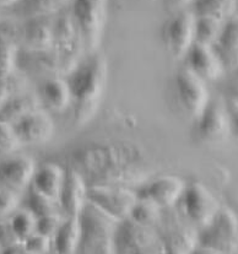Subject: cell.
<instances>
[{
	"label": "cell",
	"instance_id": "obj_1",
	"mask_svg": "<svg viewBox=\"0 0 238 254\" xmlns=\"http://www.w3.org/2000/svg\"><path fill=\"white\" fill-rule=\"evenodd\" d=\"M71 163L87 185L139 187L150 176L144 150L123 140L84 145L72 152Z\"/></svg>",
	"mask_w": 238,
	"mask_h": 254
},
{
	"label": "cell",
	"instance_id": "obj_2",
	"mask_svg": "<svg viewBox=\"0 0 238 254\" xmlns=\"http://www.w3.org/2000/svg\"><path fill=\"white\" fill-rule=\"evenodd\" d=\"M74 106V119L79 126L87 123L100 106L107 82V62L98 52L90 53L66 75Z\"/></svg>",
	"mask_w": 238,
	"mask_h": 254
},
{
	"label": "cell",
	"instance_id": "obj_3",
	"mask_svg": "<svg viewBox=\"0 0 238 254\" xmlns=\"http://www.w3.org/2000/svg\"><path fill=\"white\" fill-rule=\"evenodd\" d=\"M79 222L81 237L77 253H115V232L119 221L87 200L79 214Z\"/></svg>",
	"mask_w": 238,
	"mask_h": 254
},
{
	"label": "cell",
	"instance_id": "obj_4",
	"mask_svg": "<svg viewBox=\"0 0 238 254\" xmlns=\"http://www.w3.org/2000/svg\"><path fill=\"white\" fill-rule=\"evenodd\" d=\"M193 253H238V216L229 208H221L208 226L198 232Z\"/></svg>",
	"mask_w": 238,
	"mask_h": 254
},
{
	"label": "cell",
	"instance_id": "obj_5",
	"mask_svg": "<svg viewBox=\"0 0 238 254\" xmlns=\"http://www.w3.org/2000/svg\"><path fill=\"white\" fill-rule=\"evenodd\" d=\"M71 16L89 53L97 52L107 20V0H72Z\"/></svg>",
	"mask_w": 238,
	"mask_h": 254
},
{
	"label": "cell",
	"instance_id": "obj_6",
	"mask_svg": "<svg viewBox=\"0 0 238 254\" xmlns=\"http://www.w3.org/2000/svg\"><path fill=\"white\" fill-rule=\"evenodd\" d=\"M115 253H165L160 235L154 226L139 224L130 217L117 224L115 232Z\"/></svg>",
	"mask_w": 238,
	"mask_h": 254
},
{
	"label": "cell",
	"instance_id": "obj_7",
	"mask_svg": "<svg viewBox=\"0 0 238 254\" xmlns=\"http://www.w3.org/2000/svg\"><path fill=\"white\" fill-rule=\"evenodd\" d=\"M173 87L178 106L190 118L195 119L210 102L205 81L189 68H182L176 72Z\"/></svg>",
	"mask_w": 238,
	"mask_h": 254
},
{
	"label": "cell",
	"instance_id": "obj_8",
	"mask_svg": "<svg viewBox=\"0 0 238 254\" xmlns=\"http://www.w3.org/2000/svg\"><path fill=\"white\" fill-rule=\"evenodd\" d=\"M87 200L117 221L126 219L135 205V190L124 186L87 185Z\"/></svg>",
	"mask_w": 238,
	"mask_h": 254
},
{
	"label": "cell",
	"instance_id": "obj_9",
	"mask_svg": "<svg viewBox=\"0 0 238 254\" xmlns=\"http://www.w3.org/2000/svg\"><path fill=\"white\" fill-rule=\"evenodd\" d=\"M179 203L184 216L199 229L208 226L221 209L210 189L201 182H191L185 186Z\"/></svg>",
	"mask_w": 238,
	"mask_h": 254
},
{
	"label": "cell",
	"instance_id": "obj_10",
	"mask_svg": "<svg viewBox=\"0 0 238 254\" xmlns=\"http://www.w3.org/2000/svg\"><path fill=\"white\" fill-rule=\"evenodd\" d=\"M162 41L166 51L175 59H183L195 42V15L179 11L165 22Z\"/></svg>",
	"mask_w": 238,
	"mask_h": 254
},
{
	"label": "cell",
	"instance_id": "obj_11",
	"mask_svg": "<svg viewBox=\"0 0 238 254\" xmlns=\"http://www.w3.org/2000/svg\"><path fill=\"white\" fill-rule=\"evenodd\" d=\"M21 62V65L30 71L42 72L51 76H60L68 75L79 63V59L69 57L56 48L33 51L27 49V52L17 56V63Z\"/></svg>",
	"mask_w": 238,
	"mask_h": 254
},
{
	"label": "cell",
	"instance_id": "obj_12",
	"mask_svg": "<svg viewBox=\"0 0 238 254\" xmlns=\"http://www.w3.org/2000/svg\"><path fill=\"white\" fill-rule=\"evenodd\" d=\"M196 138L206 144L224 141L230 135V123L225 103L211 101L195 118L194 126Z\"/></svg>",
	"mask_w": 238,
	"mask_h": 254
},
{
	"label": "cell",
	"instance_id": "obj_13",
	"mask_svg": "<svg viewBox=\"0 0 238 254\" xmlns=\"http://www.w3.org/2000/svg\"><path fill=\"white\" fill-rule=\"evenodd\" d=\"M185 182L180 177L172 175L160 176L147 180L135 189L138 198H144L156 203L160 208L168 209L179 203L185 189Z\"/></svg>",
	"mask_w": 238,
	"mask_h": 254
},
{
	"label": "cell",
	"instance_id": "obj_14",
	"mask_svg": "<svg viewBox=\"0 0 238 254\" xmlns=\"http://www.w3.org/2000/svg\"><path fill=\"white\" fill-rule=\"evenodd\" d=\"M184 58H187V68L204 81H214L224 74V63L214 46L194 42Z\"/></svg>",
	"mask_w": 238,
	"mask_h": 254
},
{
	"label": "cell",
	"instance_id": "obj_15",
	"mask_svg": "<svg viewBox=\"0 0 238 254\" xmlns=\"http://www.w3.org/2000/svg\"><path fill=\"white\" fill-rule=\"evenodd\" d=\"M58 203L64 216H79L87 203V183L75 168H68Z\"/></svg>",
	"mask_w": 238,
	"mask_h": 254
},
{
	"label": "cell",
	"instance_id": "obj_16",
	"mask_svg": "<svg viewBox=\"0 0 238 254\" xmlns=\"http://www.w3.org/2000/svg\"><path fill=\"white\" fill-rule=\"evenodd\" d=\"M21 144L40 145L47 142L54 131V123L47 113L38 110L14 124Z\"/></svg>",
	"mask_w": 238,
	"mask_h": 254
},
{
	"label": "cell",
	"instance_id": "obj_17",
	"mask_svg": "<svg viewBox=\"0 0 238 254\" xmlns=\"http://www.w3.org/2000/svg\"><path fill=\"white\" fill-rule=\"evenodd\" d=\"M36 165L25 155L10 156L0 162V185L14 190H20L32 183Z\"/></svg>",
	"mask_w": 238,
	"mask_h": 254
},
{
	"label": "cell",
	"instance_id": "obj_18",
	"mask_svg": "<svg viewBox=\"0 0 238 254\" xmlns=\"http://www.w3.org/2000/svg\"><path fill=\"white\" fill-rule=\"evenodd\" d=\"M81 47H84L81 36L71 14L61 15L53 23V48L79 59Z\"/></svg>",
	"mask_w": 238,
	"mask_h": 254
},
{
	"label": "cell",
	"instance_id": "obj_19",
	"mask_svg": "<svg viewBox=\"0 0 238 254\" xmlns=\"http://www.w3.org/2000/svg\"><path fill=\"white\" fill-rule=\"evenodd\" d=\"M164 252L170 254L193 253L198 245V232L180 222L167 226V230L160 235Z\"/></svg>",
	"mask_w": 238,
	"mask_h": 254
},
{
	"label": "cell",
	"instance_id": "obj_20",
	"mask_svg": "<svg viewBox=\"0 0 238 254\" xmlns=\"http://www.w3.org/2000/svg\"><path fill=\"white\" fill-rule=\"evenodd\" d=\"M65 172L66 170L57 163H45L41 167L36 168L31 185L45 195L58 201L65 178Z\"/></svg>",
	"mask_w": 238,
	"mask_h": 254
},
{
	"label": "cell",
	"instance_id": "obj_21",
	"mask_svg": "<svg viewBox=\"0 0 238 254\" xmlns=\"http://www.w3.org/2000/svg\"><path fill=\"white\" fill-rule=\"evenodd\" d=\"M21 37L27 49L53 48V23L47 17L30 19L21 30Z\"/></svg>",
	"mask_w": 238,
	"mask_h": 254
},
{
	"label": "cell",
	"instance_id": "obj_22",
	"mask_svg": "<svg viewBox=\"0 0 238 254\" xmlns=\"http://www.w3.org/2000/svg\"><path fill=\"white\" fill-rule=\"evenodd\" d=\"M41 98L51 110L60 112L71 105V93L66 79L49 76L40 87Z\"/></svg>",
	"mask_w": 238,
	"mask_h": 254
},
{
	"label": "cell",
	"instance_id": "obj_23",
	"mask_svg": "<svg viewBox=\"0 0 238 254\" xmlns=\"http://www.w3.org/2000/svg\"><path fill=\"white\" fill-rule=\"evenodd\" d=\"M80 222L79 216H65L56 233L52 236V247L56 253H77L80 245Z\"/></svg>",
	"mask_w": 238,
	"mask_h": 254
},
{
	"label": "cell",
	"instance_id": "obj_24",
	"mask_svg": "<svg viewBox=\"0 0 238 254\" xmlns=\"http://www.w3.org/2000/svg\"><path fill=\"white\" fill-rule=\"evenodd\" d=\"M214 47L221 58L225 68L227 65H238V17L229 19V21L222 26Z\"/></svg>",
	"mask_w": 238,
	"mask_h": 254
},
{
	"label": "cell",
	"instance_id": "obj_25",
	"mask_svg": "<svg viewBox=\"0 0 238 254\" xmlns=\"http://www.w3.org/2000/svg\"><path fill=\"white\" fill-rule=\"evenodd\" d=\"M40 100L32 95H20L10 97L0 108V121L15 124L30 113L40 110Z\"/></svg>",
	"mask_w": 238,
	"mask_h": 254
},
{
	"label": "cell",
	"instance_id": "obj_26",
	"mask_svg": "<svg viewBox=\"0 0 238 254\" xmlns=\"http://www.w3.org/2000/svg\"><path fill=\"white\" fill-rule=\"evenodd\" d=\"M236 9V0H194L196 17H213L224 21L230 19Z\"/></svg>",
	"mask_w": 238,
	"mask_h": 254
},
{
	"label": "cell",
	"instance_id": "obj_27",
	"mask_svg": "<svg viewBox=\"0 0 238 254\" xmlns=\"http://www.w3.org/2000/svg\"><path fill=\"white\" fill-rule=\"evenodd\" d=\"M69 0H24L21 12L26 19L48 17L54 12H58L68 4Z\"/></svg>",
	"mask_w": 238,
	"mask_h": 254
},
{
	"label": "cell",
	"instance_id": "obj_28",
	"mask_svg": "<svg viewBox=\"0 0 238 254\" xmlns=\"http://www.w3.org/2000/svg\"><path fill=\"white\" fill-rule=\"evenodd\" d=\"M162 208H160L156 203L152 200L144 198H138L135 205L131 209L130 217L134 221L139 224L146 225V226H155L159 224L162 216Z\"/></svg>",
	"mask_w": 238,
	"mask_h": 254
},
{
	"label": "cell",
	"instance_id": "obj_29",
	"mask_svg": "<svg viewBox=\"0 0 238 254\" xmlns=\"http://www.w3.org/2000/svg\"><path fill=\"white\" fill-rule=\"evenodd\" d=\"M221 28L222 21L213 19V17L195 16V42L214 46Z\"/></svg>",
	"mask_w": 238,
	"mask_h": 254
},
{
	"label": "cell",
	"instance_id": "obj_30",
	"mask_svg": "<svg viewBox=\"0 0 238 254\" xmlns=\"http://www.w3.org/2000/svg\"><path fill=\"white\" fill-rule=\"evenodd\" d=\"M10 225H11V229L15 236L19 240L25 241L26 238L30 237L32 233L36 232L37 216L28 208L20 210L16 214L12 215L11 220H10Z\"/></svg>",
	"mask_w": 238,
	"mask_h": 254
},
{
	"label": "cell",
	"instance_id": "obj_31",
	"mask_svg": "<svg viewBox=\"0 0 238 254\" xmlns=\"http://www.w3.org/2000/svg\"><path fill=\"white\" fill-rule=\"evenodd\" d=\"M57 200L49 198L41 193L40 190L31 186L30 193H28V209L33 212L37 217L45 216V215L53 214L56 211Z\"/></svg>",
	"mask_w": 238,
	"mask_h": 254
},
{
	"label": "cell",
	"instance_id": "obj_32",
	"mask_svg": "<svg viewBox=\"0 0 238 254\" xmlns=\"http://www.w3.org/2000/svg\"><path fill=\"white\" fill-rule=\"evenodd\" d=\"M14 124L0 121V155H11L21 146Z\"/></svg>",
	"mask_w": 238,
	"mask_h": 254
},
{
	"label": "cell",
	"instance_id": "obj_33",
	"mask_svg": "<svg viewBox=\"0 0 238 254\" xmlns=\"http://www.w3.org/2000/svg\"><path fill=\"white\" fill-rule=\"evenodd\" d=\"M17 52L15 45L0 46V79H10L17 66Z\"/></svg>",
	"mask_w": 238,
	"mask_h": 254
},
{
	"label": "cell",
	"instance_id": "obj_34",
	"mask_svg": "<svg viewBox=\"0 0 238 254\" xmlns=\"http://www.w3.org/2000/svg\"><path fill=\"white\" fill-rule=\"evenodd\" d=\"M65 217H61L58 212H53V214L45 215V216L37 217V226H36V232H40L42 235L48 236L52 238V236L56 233L58 227L60 226L61 222Z\"/></svg>",
	"mask_w": 238,
	"mask_h": 254
},
{
	"label": "cell",
	"instance_id": "obj_35",
	"mask_svg": "<svg viewBox=\"0 0 238 254\" xmlns=\"http://www.w3.org/2000/svg\"><path fill=\"white\" fill-rule=\"evenodd\" d=\"M27 253H48L52 248V238L35 232L24 241Z\"/></svg>",
	"mask_w": 238,
	"mask_h": 254
},
{
	"label": "cell",
	"instance_id": "obj_36",
	"mask_svg": "<svg viewBox=\"0 0 238 254\" xmlns=\"http://www.w3.org/2000/svg\"><path fill=\"white\" fill-rule=\"evenodd\" d=\"M19 198L14 189L0 187V219L12 214L17 208Z\"/></svg>",
	"mask_w": 238,
	"mask_h": 254
},
{
	"label": "cell",
	"instance_id": "obj_37",
	"mask_svg": "<svg viewBox=\"0 0 238 254\" xmlns=\"http://www.w3.org/2000/svg\"><path fill=\"white\" fill-rule=\"evenodd\" d=\"M21 37V30L11 21L0 22V46L15 45L17 38Z\"/></svg>",
	"mask_w": 238,
	"mask_h": 254
},
{
	"label": "cell",
	"instance_id": "obj_38",
	"mask_svg": "<svg viewBox=\"0 0 238 254\" xmlns=\"http://www.w3.org/2000/svg\"><path fill=\"white\" fill-rule=\"evenodd\" d=\"M227 117L230 123V133L238 140V101L232 97H227L225 101Z\"/></svg>",
	"mask_w": 238,
	"mask_h": 254
},
{
	"label": "cell",
	"instance_id": "obj_39",
	"mask_svg": "<svg viewBox=\"0 0 238 254\" xmlns=\"http://www.w3.org/2000/svg\"><path fill=\"white\" fill-rule=\"evenodd\" d=\"M19 238L15 236L14 231L11 229L10 221H5V220L0 219V247L5 248L6 246L11 245L12 242L17 241Z\"/></svg>",
	"mask_w": 238,
	"mask_h": 254
},
{
	"label": "cell",
	"instance_id": "obj_40",
	"mask_svg": "<svg viewBox=\"0 0 238 254\" xmlns=\"http://www.w3.org/2000/svg\"><path fill=\"white\" fill-rule=\"evenodd\" d=\"M225 91H226L227 97H232L238 101V70L235 71V74L232 75L231 79L227 81Z\"/></svg>",
	"mask_w": 238,
	"mask_h": 254
},
{
	"label": "cell",
	"instance_id": "obj_41",
	"mask_svg": "<svg viewBox=\"0 0 238 254\" xmlns=\"http://www.w3.org/2000/svg\"><path fill=\"white\" fill-rule=\"evenodd\" d=\"M11 86L9 79H0V108L5 105L11 95Z\"/></svg>",
	"mask_w": 238,
	"mask_h": 254
},
{
	"label": "cell",
	"instance_id": "obj_42",
	"mask_svg": "<svg viewBox=\"0 0 238 254\" xmlns=\"http://www.w3.org/2000/svg\"><path fill=\"white\" fill-rule=\"evenodd\" d=\"M2 253L7 254H21V253H27V250H26L25 242L21 240H17L15 242H12L11 245L6 246L5 248L1 250Z\"/></svg>",
	"mask_w": 238,
	"mask_h": 254
},
{
	"label": "cell",
	"instance_id": "obj_43",
	"mask_svg": "<svg viewBox=\"0 0 238 254\" xmlns=\"http://www.w3.org/2000/svg\"><path fill=\"white\" fill-rule=\"evenodd\" d=\"M173 2V5L176 6H184V5L189 4V2H193L194 0H171Z\"/></svg>",
	"mask_w": 238,
	"mask_h": 254
},
{
	"label": "cell",
	"instance_id": "obj_44",
	"mask_svg": "<svg viewBox=\"0 0 238 254\" xmlns=\"http://www.w3.org/2000/svg\"><path fill=\"white\" fill-rule=\"evenodd\" d=\"M19 0H0V6H11V5L16 4Z\"/></svg>",
	"mask_w": 238,
	"mask_h": 254
},
{
	"label": "cell",
	"instance_id": "obj_45",
	"mask_svg": "<svg viewBox=\"0 0 238 254\" xmlns=\"http://www.w3.org/2000/svg\"><path fill=\"white\" fill-rule=\"evenodd\" d=\"M237 64H238V53H237Z\"/></svg>",
	"mask_w": 238,
	"mask_h": 254
},
{
	"label": "cell",
	"instance_id": "obj_46",
	"mask_svg": "<svg viewBox=\"0 0 238 254\" xmlns=\"http://www.w3.org/2000/svg\"><path fill=\"white\" fill-rule=\"evenodd\" d=\"M0 252H1V248H0Z\"/></svg>",
	"mask_w": 238,
	"mask_h": 254
}]
</instances>
